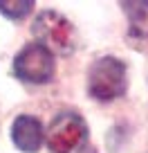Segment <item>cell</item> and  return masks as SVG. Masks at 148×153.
I'll return each mask as SVG.
<instances>
[{"label":"cell","instance_id":"6da1fadb","mask_svg":"<svg viewBox=\"0 0 148 153\" xmlns=\"http://www.w3.org/2000/svg\"><path fill=\"white\" fill-rule=\"evenodd\" d=\"M128 88V68L117 56H101L90 65L88 92L99 101L119 99Z\"/></svg>","mask_w":148,"mask_h":153},{"label":"cell","instance_id":"7a4b0ae2","mask_svg":"<svg viewBox=\"0 0 148 153\" xmlns=\"http://www.w3.org/2000/svg\"><path fill=\"white\" fill-rule=\"evenodd\" d=\"M32 34L52 54H61V56L72 54L74 45H77V41H74L77 34H74L72 23L54 9H45L36 16V20L32 25Z\"/></svg>","mask_w":148,"mask_h":153},{"label":"cell","instance_id":"3957f363","mask_svg":"<svg viewBox=\"0 0 148 153\" xmlns=\"http://www.w3.org/2000/svg\"><path fill=\"white\" fill-rule=\"evenodd\" d=\"M45 140L52 153H81L88 142V126L79 113L63 110L49 122Z\"/></svg>","mask_w":148,"mask_h":153},{"label":"cell","instance_id":"277c9868","mask_svg":"<svg viewBox=\"0 0 148 153\" xmlns=\"http://www.w3.org/2000/svg\"><path fill=\"white\" fill-rule=\"evenodd\" d=\"M14 72L18 79L27 83H49L54 79V72H56V61H54V54L49 52L45 45L29 43L16 54L14 59Z\"/></svg>","mask_w":148,"mask_h":153},{"label":"cell","instance_id":"5b68a950","mask_svg":"<svg viewBox=\"0 0 148 153\" xmlns=\"http://www.w3.org/2000/svg\"><path fill=\"white\" fill-rule=\"evenodd\" d=\"M43 126L32 115H18L11 126V140L25 153H36L43 144Z\"/></svg>","mask_w":148,"mask_h":153},{"label":"cell","instance_id":"8992f818","mask_svg":"<svg viewBox=\"0 0 148 153\" xmlns=\"http://www.w3.org/2000/svg\"><path fill=\"white\" fill-rule=\"evenodd\" d=\"M121 9L126 11L130 23V34L137 38H148V2L146 0H133L121 2Z\"/></svg>","mask_w":148,"mask_h":153},{"label":"cell","instance_id":"52a82bcc","mask_svg":"<svg viewBox=\"0 0 148 153\" xmlns=\"http://www.w3.org/2000/svg\"><path fill=\"white\" fill-rule=\"evenodd\" d=\"M34 9L32 0H0V14L11 20H20Z\"/></svg>","mask_w":148,"mask_h":153}]
</instances>
